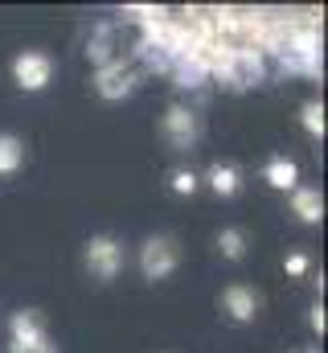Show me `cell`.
Listing matches in <instances>:
<instances>
[{
    "mask_svg": "<svg viewBox=\"0 0 328 353\" xmlns=\"http://www.w3.org/2000/svg\"><path fill=\"white\" fill-rule=\"evenodd\" d=\"M181 267V247L172 234H152L144 247H140V271L148 279H168L172 271Z\"/></svg>",
    "mask_w": 328,
    "mask_h": 353,
    "instance_id": "cell-2",
    "label": "cell"
},
{
    "mask_svg": "<svg viewBox=\"0 0 328 353\" xmlns=\"http://www.w3.org/2000/svg\"><path fill=\"white\" fill-rule=\"evenodd\" d=\"M300 119H304V128H308V132H312L316 140L325 136V107H320L316 99H312V103H304V111H300Z\"/></svg>",
    "mask_w": 328,
    "mask_h": 353,
    "instance_id": "cell-15",
    "label": "cell"
},
{
    "mask_svg": "<svg viewBox=\"0 0 328 353\" xmlns=\"http://www.w3.org/2000/svg\"><path fill=\"white\" fill-rule=\"evenodd\" d=\"M197 111L193 107H185V103H172L168 111H164V140L176 148V152H189L193 144H197Z\"/></svg>",
    "mask_w": 328,
    "mask_h": 353,
    "instance_id": "cell-6",
    "label": "cell"
},
{
    "mask_svg": "<svg viewBox=\"0 0 328 353\" xmlns=\"http://www.w3.org/2000/svg\"><path fill=\"white\" fill-rule=\"evenodd\" d=\"M12 353H58V345L50 337H37V341H12Z\"/></svg>",
    "mask_w": 328,
    "mask_h": 353,
    "instance_id": "cell-17",
    "label": "cell"
},
{
    "mask_svg": "<svg viewBox=\"0 0 328 353\" xmlns=\"http://www.w3.org/2000/svg\"><path fill=\"white\" fill-rule=\"evenodd\" d=\"M308 321H312V329H316V333H320V337H325V329H328L325 304H316V308H312V316H308Z\"/></svg>",
    "mask_w": 328,
    "mask_h": 353,
    "instance_id": "cell-19",
    "label": "cell"
},
{
    "mask_svg": "<svg viewBox=\"0 0 328 353\" xmlns=\"http://www.w3.org/2000/svg\"><path fill=\"white\" fill-rule=\"evenodd\" d=\"M144 50V25L132 21V17H115V21H103L90 41H86V58L103 70V66H119V62H132L136 54Z\"/></svg>",
    "mask_w": 328,
    "mask_h": 353,
    "instance_id": "cell-1",
    "label": "cell"
},
{
    "mask_svg": "<svg viewBox=\"0 0 328 353\" xmlns=\"http://www.w3.org/2000/svg\"><path fill=\"white\" fill-rule=\"evenodd\" d=\"M222 308H226V316H230L234 325H250L254 312H258V292L246 288V283H230V288L222 292Z\"/></svg>",
    "mask_w": 328,
    "mask_h": 353,
    "instance_id": "cell-8",
    "label": "cell"
},
{
    "mask_svg": "<svg viewBox=\"0 0 328 353\" xmlns=\"http://www.w3.org/2000/svg\"><path fill=\"white\" fill-rule=\"evenodd\" d=\"M267 185H275V189H300V169H296V161H287V157H271L267 161Z\"/></svg>",
    "mask_w": 328,
    "mask_h": 353,
    "instance_id": "cell-10",
    "label": "cell"
},
{
    "mask_svg": "<svg viewBox=\"0 0 328 353\" xmlns=\"http://www.w3.org/2000/svg\"><path fill=\"white\" fill-rule=\"evenodd\" d=\"M12 79H17V87L21 90H41L50 79H54V62L45 58V54H21L17 62H12Z\"/></svg>",
    "mask_w": 328,
    "mask_h": 353,
    "instance_id": "cell-7",
    "label": "cell"
},
{
    "mask_svg": "<svg viewBox=\"0 0 328 353\" xmlns=\"http://www.w3.org/2000/svg\"><path fill=\"white\" fill-rule=\"evenodd\" d=\"M21 161H25V144L4 132V136H0V173H17Z\"/></svg>",
    "mask_w": 328,
    "mask_h": 353,
    "instance_id": "cell-13",
    "label": "cell"
},
{
    "mask_svg": "<svg viewBox=\"0 0 328 353\" xmlns=\"http://www.w3.org/2000/svg\"><path fill=\"white\" fill-rule=\"evenodd\" d=\"M218 251H222L226 259H243V255H246V234L238 230V226L222 230V234H218Z\"/></svg>",
    "mask_w": 328,
    "mask_h": 353,
    "instance_id": "cell-14",
    "label": "cell"
},
{
    "mask_svg": "<svg viewBox=\"0 0 328 353\" xmlns=\"http://www.w3.org/2000/svg\"><path fill=\"white\" fill-rule=\"evenodd\" d=\"M205 181H209V189H214L218 197H234V193L243 189V173H238L234 165H209Z\"/></svg>",
    "mask_w": 328,
    "mask_h": 353,
    "instance_id": "cell-12",
    "label": "cell"
},
{
    "mask_svg": "<svg viewBox=\"0 0 328 353\" xmlns=\"http://www.w3.org/2000/svg\"><path fill=\"white\" fill-rule=\"evenodd\" d=\"M193 189H197V173H193V169H176V173H172V193L189 197Z\"/></svg>",
    "mask_w": 328,
    "mask_h": 353,
    "instance_id": "cell-16",
    "label": "cell"
},
{
    "mask_svg": "<svg viewBox=\"0 0 328 353\" xmlns=\"http://www.w3.org/2000/svg\"><path fill=\"white\" fill-rule=\"evenodd\" d=\"M304 353H320V350H316V345H312V350H304Z\"/></svg>",
    "mask_w": 328,
    "mask_h": 353,
    "instance_id": "cell-20",
    "label": "cell"
},
{
    "mask_svg": "<svg viewBox=\"0 0 328 353\" xmlns=\"http://www.w3.org/2000/svg\"><path fill=\"white\" fill-rule=\"evenodd\" d=\"M12 341H37V337H45V321H41V312H33V308H21V312H12Z\"/></svg>",
    "mask_w": 328,
    "mask_h": 353,
    "instance_id": "cell-11",
    "label": "cell"
},
{
    "mask_svg": "<svg viewBox=\"0 0 328 353\" xmlns=\"http://www.w3.org/2000/svg\"><path fill=\"white\" fill-rule=\"evenodd\" d=\"M291 214H296L300 222L316 226V222L325 218V197H320V189H291Z\"/></svg>",
    "mask_w": 328,
    "mask_h": 353,
    "instance_id": "cell-9",
    "label": "cell"
},
{
    "mask_svg": "<svg viewBox=\"0 0 328 353\" xmlns=\"http://www.w3.org/2000/svg\"><path fill=\"white\" fill-rule=\"evenodd\" d=\"M140 79H144V66H140V58H132V62H119V66H103L99 79H94V90L107 103H119L140 87Z\"/></svg>",
    "mask_w": 328,
    "mask_h": 353,
    "instance_id": "cell-4",
    "label": "cell"
},
{
    "mask_svg": "<svg viewBox=\"0 0 328 353\" xmlns=\"http://www.w3.org/2000/svg\"><path fill=\"white\" fill-rule=\"evenodd\" d=\"M304 271H308V255H304V251L287 255V275H304Z\"/></svg>",
    "mask_w": 328,
    "mask_h": 353,
    "instance_id": "cell-18",
    "label": "cell"
},
{
    "mask_svg": "<svg viewBox=\"0 0 328 353\" xmlns=\"http://www.w3.org/2000/svg\"><path fill=\"white\" fill-rule=\"evenodd\" d=\"M86 271H90L99 283L115 279V275L123 271V247H119L111 234H99V239H90V243H86Z\"/></svg>",
    "mask_w": 328,
    "mask_h": 353,
    "instance_id": "cell-5",
    "label": "cell"
},
{
    "mask_svg": "<svg viewBox=\"0 0 328 353\" xmlns=\"http://www.w3.org/2000/svg\"><path fill=\"white\" fill-rule=\"evenodd\" d=\"M267 79V58L263 54H226L218 83H226L230 90H250Z\"/></svg>",
    "mask_w": 328,
    "mask_h": 353,
    "instance_id": "cell-3",
    "label": "cell"
}]
</instances>
